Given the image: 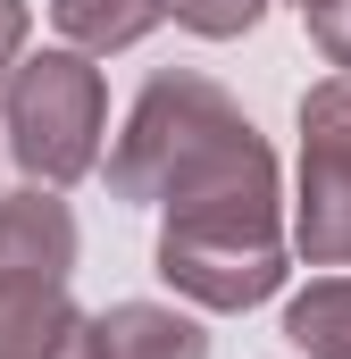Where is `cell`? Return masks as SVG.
<instances>
[{
	"instance_id": "6da1fadb",
	"label": "cell",
	"mask_w": 351,
	"mask_h": 359,
	"mask_svg": "<svg viewBox=\"0 0 351 359\" xmlns=\"http://www.w3.org/2000/svg\"><path fill=\"white\" fill-rule=\"evenodd\" d=\"M109 192L159 209V276L192 309H260L284 284V184L267 134L201 67H159L109 151Z\"/></svg>"
},
{
	"instance_id": "7a4b0ae2",
	"label": "cell",
	"mask_w": 351,
	"mask_h": 359,
	"mask_svg": "<svg viewBox=\"0 0 351 359\" xmlns=\"http://www.w3.org/2000/svg\"><path fill=\"white\" fill-rule=\"evenodd\" d=\"M67 284H76V209L51 184L0 192V359H59L92 326Z\"/></svg>"
},
{
	"instance_id": "3957f363",
	"label": "cell",
	"mask_w": 351,
	"mask_h": 359,
	"mask_svg": "<svg viewBox=\"0 0 351 359\" xmlns=\"http://www.w3.org/2000/svg\"><path fill=\"white\" fill-rule=\"evenodd\" d=\"M100 126H109V84L92 67V50H34L8 100H0V134H8V159L25 168V184H84L100 168Z\"/></svg>"
},
{
	"instance_id": "277c9868",
	"label": "cell",
	"mask_w": 351,
	"mask_h": 359,
	"mask_svg": "<svg viewBox=\"0 0 351 359\" xmlns=\"http://www.w3.org/2000/svg\"><path fill=\"white\" fill-rule=\"evenodd\" d=\"M293 251L310 268H351V76L301 92V201Z\"/></svg>"
},
{
	"instance_id": "5b68a950",
	"label": "cell",
	"mask_w": 351,
	"mask_h": 359,
	"mask_svg": "<svg viewBox=\"0 0 351 359\" xmlns=\"http://www.w3.org/2000/svg\"><path fill=\"white\" fill-rule=\"evenodd\" d=\"M92 334H100V359H209L201 318H184L168 301H117L92 318Z\"/></svg>"
},
{
	"instance_id": "8992f818",
	"label": "cell",
	"mask_w": 351,
	"mask_h": 359,
	"mask_svg": "<svg viewBox=\"0 0 351 359\" xmlns=\"http://www.w3.org/2000/svg\"><path fill=\"white\" fill-rule=\"evenodd\" d=\"M168 17V0H51V25L67 34V50H134L151 25Z\"/></svg>"
},
{
	"instance_id": "52a82bcc",
	"label": "cell",
	"mask_w": 351,
	"mask_h": 359,
	"mask_svg": "<svg viewBox=\"0 0 351 359\" xmlns=\"http://www.w3.org/2000/svg\"><path fill=\"white\" fill-rule=\"evenodd\" d=\"M284 343L301 359H351V276H318L284 301Z\"/></svg>"
},
{
	"instance_id": "ba28073f",
	"label": "cell",
	"mask_w": 351,
	"mask_h": 359,
	"mask_svg": "<svg viewBox=\"0 0 351 359\" xmlns=\"http://www.w3.org/2000/svg\"><path fill=\"white\" fill-rule=\"evenodd\" d=\"M168 17L184 34H201V42H243L267 17V0H168Z\"/></svg>"
},
{
	"instance_id": "9c48e42d",
	"label": "cell",
	"mask_w": 351,
	"mask_h": 359,
	"mask_svg": "<svg viewBox=\"0 0 351 359\" xmlns=\"http://www.w3.org/2000/svg\"><path fill=\"white\" fill-rule=\"evenodd\" d=\"M301 17H310V42H318V50L351 76V0H310Z\"/></svg>"
},
{
	"instance_id": "30bf717a",
	"label": "cell",
	"mask_w": 351,
	"mask_h": 359,
	"mask_svg": "<svg viewBox=\"0 0 351 359\" xmlns=\"http://www.w3.org/2000/svg\"><path fill=\"white\" fill-rule=\"evenodd\" d=\"M25 34H34V8L25 0H0V84L25 67Z\"/></svg>"
},
{
	"instance_id": "8fae6325",
	"label": "cell",
	"mask_w": 351,
	"mask_h": 359,
	"mask_svg": "<svg viewBox=\"0 0 351 359\" xmlns=\"http://www.w3.org/2000/svg\"><path fill=\"white\" fill-rule=\"evenodd\" d=\"M59 359H100V334H92V326H84V334H76V343H67V351H59Z\"/></svg>"
},
{
	"instance_id": "7c38bea8",
	"label": "cell",
	"mask_w": 351,
	"mask_h": 359,
	"mask_svg": "<svg viewBox=\"0 0 351 359\" xmlns=\"http://www.w3.org/2000/svg\"><path fill=\"white\" fill-rule=\"evenodd\" d=\"M293 8H310V0H293Z\"/></svg>"
},
{
	"instance_id": "4fadbf2b",
	"label": "cell",
	"mask_w": 351,
	"mask_h": 359,
	"mask_svg": "<svg viewBox=\"0 0 351 359\" xmlns=\"http://www.w3.org/2000/svg\"><path fill=\"white\" fill-rule=\"evenodd\" d=\"M0 151H8V134H0Z\"/></svg>"
}]
</instances>
